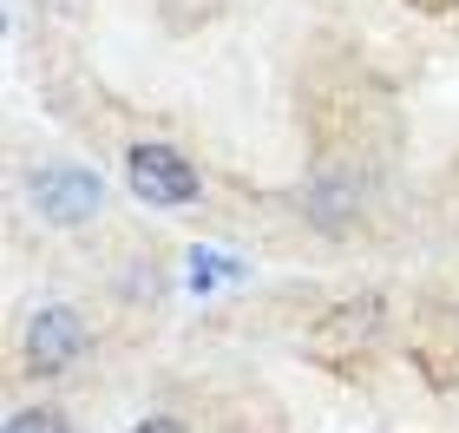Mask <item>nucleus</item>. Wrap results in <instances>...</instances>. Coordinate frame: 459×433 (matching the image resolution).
Segmentation results:
<instances>
[{"label": "nucleus", "mask_w": 459, "mask_h": 433, "mask_svg": "<svg viewBox=\"0 0 459 433\" xmlns=\"http://www.w3.org/2000/svg\"><path fill=\"white\" fill-rule=\"evenodd\" d=\"M13 191L20 204L47 223V230H92V223H106L112 211V184L99 164L73 158V152H39L13 171Z\"/></svg>", "instance_id": "1"}, {"label": "nucleus", "mask_w": 459, "mask_h": 433, "mask_svg": "<svg viewBox=\"0 0 459 433\" xmlns=\"http://www.w3.org/2000/svg\"><path fill=\"white\" fill-rule=\"evenodd\" d=\"M92 348H99V328L79 302H66V296L33 302L13 328V381L59 387L66 375H79V368L92 361Z\"/></svg>", "instance_id": "2"}, {"label": "nucleus", "mask_w": 459, "mask_h": 433, "mask_svg": "<svg viewBox=\"0 0 459 433\" xmlns=\"http://www.w3.org/2000/svg\"><path fill=\"white\" fill-rule=\"evenodd\" d=\"M118 178L144 211H204L211 204L204 164L164 132H125L118 138Z\"/></svg>", "instance_id": "3"}, {"label": "nucleus", "mask_w": 459, "mask_h": 433, "mask_svg": "<svg viewBox=\"0 0 459 433\" xmlns=\"http://www.w3.org/2000/svg\"><path fill=\"white\" fill-rule=\"evenodd\" d=\"M387 322H394V302L381 296V289H354V296H335L316 322H308L302 355H316V361H328V368L361 361L368 348L387 342Z\"/></svg>", "instance_id": "4"}, {"label": "nucleus", "mask_w": 459, "mask_h": 433, "mask_svg": "<svg viewBox=\"0 0 459 433\" xmlns=\"http://www.w3.org/2000/svg\"><path fill=\"white\" fill-rule=\"evenodd\" d=\"M361 211H368V191H361V178H348V171H328L316 184H302V217L316 223V230H328V237L354 230Z\"/></svg>", "instance_id": "5"}, {"label": "nucleus", "mask_w": 459, "mask_h": 433, "mask_svg": "<svg viewBox=\"0 0 459 433\" xmlns=\"http://www.w3.org/2000/svg\"><path fill=\"white\" fill-rule=\"evenodd\" d=\"M0 433H79V427L66 414V401H20V407H7Z\"/></svg>", "instance_id": "6"}, {"label": "nucleus", "mask_w": 459, "mask_h": 433, "mask_svg": "<svg viewBox=\"0 0 459 433\" xmlns=\"http://www.w3.org/2000/svg\"><path fill=\"white\" fill-rule=\"evenodd\" d=\"M132 433H191V420H178V414H144Z\"/></svg>", "instance_id": "7"}, {"label": "nucleus", "mask_w": 459, "mask_h": 433, "mask_svg": "<svg viewBox=\"0 0 459 433\" xmlns=\"http://www.w3.org/2000/svg\"><path fill=\"white\" fill-rule=\"evenodd\" d=\"M453 342H459V302H453Z\"/></svg>", "instance_id": "8"}]
</instances>
